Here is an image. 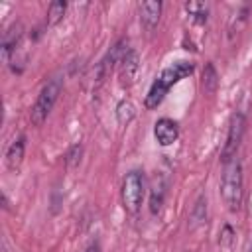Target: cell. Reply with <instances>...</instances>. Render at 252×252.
<instances>
[{
    "instance_id": "obj_1",
    "label": "cell",
    "mask_w": 252,
    "mask_h": 252,
    "mask_svg": "<svg viewBox=\"0 0 252 252\" xmlns=\"http://www.w3.org/2000/svg\"><path fill=\"white\" fill-rule=\"evenodd\" d=\"M193 69H195V65H193L191 61H177V63L165 67V69L161 71V75L152 83V87H150V91H148V94H146L144 106H146L148 110L158 108V106L163 102V98H165V94L169 93V89H171L175 83H179L181 79L189 77V75L193 73Z\"/></svg>"
},
{
    "instance_id": "obj_2",
    "label": "cell",
    "mask_w": 252,
    "mask_h": 252,
    "mask_svg": "<svg viewBox=\"0 0 252 252\" xmlns=\"http://www.w3.org/2000/svg\"><path fill=\"white\" fill-rule=\"evenodd\" d=\"M220 195L228 211L236 213L242 205V165L234 158L232 161L224 163L222 181H220Z\"/></svg>"
},
{
    "instance_id": "obj_3",
    "label": "cell",
    "mask_w": 252,
    "mask_h": 252,
    "mask_svg": "<svg viewBox=\"0 0 252 252\" xmlns=\"http://www.w3.org/2000/svg\"><path fill=\"white\" fill-rule=\"evenodd\" d=\"M61 87H63V81L59 77H53L51 81H47V85L39 91L37 98H35V104L32 108V122L35 126H41L45 122V118L49 116L51 108L55 106L59 94H61Z\"/></svg>"
},
{
    "instance_id": "obj_4",
    "label": "cell",
    "mask_w": 252,
    "mask_h": 252,
    "mask_svg": "<svg viewBox=\"0 0 252 252\" xmlns=\"http://www.w3.org/2000/svg\"><path fill=\"white\" fill-rule=\"evenodd\" d=\"M144 199V175L136 169L128 171L122 181V205L128 213H138Z\"/></svg>"
},
{
    "instance_id": "obj_5",
    "label": "cell",
    "mask_w": 252,
    "mask_h": 252,
    "mask_svg": "<svg viewBox=\"0 0 252 252\" xmlns=\"http://www.w3.org/2000/svg\"><path fill=\"white\" fill-rule=\"evenodd\" d=\"M244 130H246V118H244V114L242 112H234L230 116L226 140H224V146L220 150V161L222 163H228V161H232L236 158V152H238V146L242 142Z\"/></svg>"
},
{
    "instance_id": "obj_6",
    "label": "cell",
    "mask_w": 252,
    "mask_h": 252,
    "mask_svg": "<svg viewBox=\"0 0 252 252\" xmlns=\"http://www.w3.org/2000/svg\"><path fill=\"white\" fill-rule=\"evenodd\" d=\"M126 51H128V45H126L124 39H120L114 47H110V51L106 53V57L98 63V69H96V79H98V83L104 81V77L112 71V67L116 65V61H122V57L126 55Z\"/></svg>"
},
{
    "instance_id": "obj_7",
    "label": "cell",
    "mask_w": 252,
    "mask_h": 252,
    "mask_svg": "<svg viewBox=\"0 0 252 252\" xmlns=\"http://www.w3.org/2000/svg\"><path fill=\"white\" fill-rule=\"evenodd\" d=\"M154 136H156L159 146H171L179 136L177 122L171 120V118H159L154 124Z\"/></svg>"
},
{
    "instance_id": "obj_8",
    "label": "cell",
    "mask_w": 252,
    "mask_h": 252,
    "mask_svg": "<svg viewBox=\"0 0 252 252\" xmlns=\"http://www.w3.org/2000/svg\"><path fill=\"white\" fill-rule=\"evenodd\" d=\"M138 69H140L138 53L134 49H128L126 55L120 61V85L122 87H130L134 83L136 75H138Z\"/></svg>"
},
{
    "instance_id": "obj_9",
    "label": "cell",
    "mask_w": 252,
    "mask_h": 252,
    "mask_svg": "<svg viewBox=\"0 0 252 252\" xmlns=\"http://www.w3.org/2000/svg\"><path fill=\"white\" fill-rule=\"evenodd\" d=\"M159 16H161V2L159 0H148L140 4V22L146 30H154L159 24Z\"/></svg>"
},
{
    "instance_id": "obj_10",
    "label": "cell",
    "mask_w": 252,
    "mask_h": 252,
    "mask_svg": "<svg viewBox=\"0 0 252 252\" xmlns=\"http://www.w3.org/2000/svg\"><path fill=\"white\" fill-rule=\"evenodd\" d=\"M24 148H26V140H24V136L18 138V140H14V142L10 144V148H8V152H6V165H8L12 171H16V169L22 165V159H24Z\"/></svg>"
},
{
    "instance_id": "obj_11",
    "label": "cell",
    "mask_w": 252,
    "mask_h": 252,
    "mask_svg": "<svg viewBox=\"0 0 252 252\" xmlns=\"http://www.w3.org/2000/svg\"><path fill=\"white\" fill-rule=\"evenodd\" d=\"M201 87L205 89V93L213 94L219 87V75H217V69L213 63H207L205 69H203V79H201Z\"/></svg>"
},
{
    "instance_id": "obj_12",
    "label": "cell",
    "mask_w": 252,
    "mask_h": 252,
    "mask_svg": "<svg viewBox=\"0 0 252 252\" xmlns=\"http://www.w3.org/2000/svg\"><path fill=\"white\" fill-rule=\"evenodd\" d=\"M65 10H67V4L63 0L51 2L49 8H47V26H55L57 22H61L63 16H65Z\"/></svg>"
},
{
    "instance_id": "obj_13",
    "label": "cell",
    "mask_w": 252,
    "mask_h": 252,
    "mask_svg": "<svg viewBox=\"0 0 252 252\" xmlns=\"http://www.w3.org/2000/svg\"><path fill=\"white\" fill-rule=\"evenodd\" d=\"M185 10H187L189 16L193 18V22H197V24H205V22H207L209 8H207L203 2H187V4H185Z\"/></svg>"
},
{
    "instance_id": "obj_14",
    "label": "cell",
    "mask_w": 252,
    "mask_h": 252,
    "mask_svg": "<svg viewBox=\"0 0 252 252\" xmlns=\"http://www.w3.org/2000/svg\"><path fill=\"white\" fill-rule=\"evenodd\" d=\"M134 114H136V108H134V104L130 100H120L116 104V120H118V124H128L134 118Z\"/></svg>"
},
{
    "instance_id": "obj_15",
    "label": "cell",
    "mask_w": 252,
    "mask_h": 252,
    "mask_svg": "<svg viewBox=\"0 0 252 252\" xmlns=\"http://www.w3.org/2000/svg\"><path fill=\"white\" fill-rule=\"evenodd\" d=\"M205 219H207V199L201 195L191 211V220H193V224H201Z\"/></svg>"
},
{
    "instance_id": "obj_16",
    "label": "cell",
    "mask_w": 252,
    "mask_h": 252,
    "mask_svg": "<svg viewBox=\"0 0 252 252\" xmlns=\"http://www.w3.org/2000/svg\"><path fill=\"white\" fill-rule=\"evenodd\" d=\"M81 156H83V146H81V144L71 146L69 152H67V156H65V165H67V167H75V165H79Z\"/></svg>"
},
{
    "instance_id": "obj_17",
    "label": "cell",
    "mask_w": 252,
    "mask_h": 252,
    "mask_svg": "<svg viewBox=\"0 0 252 252\" xmlns=\"http://www.w3.org/2000/svg\"><path fill=\"white\" fill-rule=\"evenodd\" d=\"M161 205H163V187H161V185H158V187H154V191H152L150 211H152L154 215H158V213L161 211Z\"/></svg>"
},
{
    "instance_id": "obj_18",
    "label": "cell",
    "mask_w": 252,
    "mask_h": 252,
    "mask_svg": "<svg viewBox=\"0 0 252 252\" xmlns=\"http://www.w3.org/2000/svg\"><path fill=\"white\" fill-rule=\"evenodd\" d=\"M220 244L226 246V248L232 244V228L230 226H224L222 228V232H220Z\"/></svg>"
},
{
    "instance_id": "obj_19",
    "label": "cell",
    "mask_w": 252,
    "mask_h": 252,
    "mask_svg": "<svg viewBox=\"0 0 252 252\" xmlns=\"http://www.w3.org/2000/svg\"><path fill=\"white\" fill-rule=\"evenodd\" d=\"M85 252H100V248H98V244H96V242H93V244H89V248H87Z\"/></svg>"
}]
</instances>
